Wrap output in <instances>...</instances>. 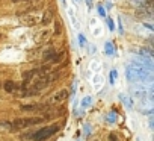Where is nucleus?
I'll list each match as a JSON object with an SVG mask.
<instances>
[{
    "mask_svg": "<svg viewBox=\"0 0 154 141\" xmlns=\"http://www.w3.org/2000/svg\"><path fill=\"white\" fill-rule=\"evenodd\" d=\"M48 82H51V79H50V76L45 73V75H44V76H42L39 81H36V82H35V85H33V88H32V90H35L36 93H39L42 88H45V87L48 85Z\"/></svg>",
    "mask_w": 154,
    "mask_h": 141,
    "instance_id": "obj_3",
    "label": "nucleus"
},
{
    "mask_svg": "<svg viewBox=\"0 0 154 141\" xmlns=\"http://www.w3.org/2000/svg\"><path fill=\"white\" fill-rule=\"evenodd\" d=\"M54 55H56V50H54V49H47V50L44 52V55H42V59L50 62V61L53 59V56H54Z\"/></svg>",
    "mask_w": 154,
    "mask_h": 141,
    "instance_id": "obj_7",
    "label": "nucleus"
},
{
    "mask_svg": "<svg viewBox=\"0 0 154 141\" xmlns=\"http://www.w3.org/2000/svg\"><path fill=\"white\" fill-rule=\"evenodd\" d=\"M21 21L26 24V26H35L36 24V17L35 15H29V17H23Z\"/></svg>",
    "mask_w": 154,
    "mask_h": 141,
    "instance_id": "obj_6",
    "label": "nucleus"
},
{
    "mask_svg": "<svg viewBox=\"0 0 154 141\" xmlns=\"http://www.w3.org/2000/svg\"><path fill=\"white\" fill-rule=\"evenodd\" d=\"M104 47H106V53H109V55H112V53H113V44H112V43H109V41H107V43L104 44Z\"/></svg>",
    "mask_w": 154,
    "mask_h": 141,
    "instance_id": "obj_11",
    "label": "nucleus"
},
{
    "mask_svg": "<svg viewBox=\"0 0 154 141\" xmlns=\"http://www.w3.org/2000/svg\"><path fill=\"white\" fill-rule=\"evenodd\" d=\"M51 20H53V11H47L44 15H42V24H50L51 23Z\"/></svg>",
    "mask_w": 154,
    "mask_h": 141,
    "instance_id": "obj_8",
    "label": "nucleus"
},
{
    "mask_svg": "<svg viewBox=\"0 0 154 141\" xmlns=\"http://www.w3.org/2000/svg\"><path fill=\"white\" fill-rule=\"evenodd\" d=\"M36 73H38V70H29V72H26V73L23 75V78H24V82L27 84V82H29V81H30V79H32V78H33Z\"/></svg>",
    "mask_w": 154,
    "mask_h": 141,
    "instance_id": "obj_10",
    "label": "nucleus"
},
{
    "mask_svg": "<svg viewBox=\"0 0 154 141\" xmlns=\"http://www.w3.org/2000/svg\"><path fill=\"white\" fill-rule=\"evenodd\" d=\"M66 97H68V91H66V90H60L59 93H56V94L53 96V102H54V103H57V102L65 100Z\"/></svg>",
    "mask_w": 154,
    "mask_h": 141,
    "instance_id": "obj_4",
    "label": "nucleus"
},
{
    "mask_svg": "<svg viewBox=\"0 0 154 141\" xmlns=\"http://www.w3.org/2000/svg\"><path fill=\"white\" fill-rule=\"evenodd\" d=\"M42 117H29V118H17L12 123V127L15 129H23V127H29V126H35L42 123Z\"/></svg>",
    "mask_w": 154,
    "mask_h": 141,
    "instance_id": "obj_2",
    "label": "nucleus"
},
{
    "mask_svg": "<svg viewBox=\"0 0 154 141\" xmlns=\"http://www.w3.org/2000/svg\"><path fill=\"white\" fill-rule=\"evenodd\" d=\"M14 3H18V2H30V0H12Z\"/></svg>",
    "mask_w": 154,
    "mask_h": 141,
    "instance_id": "obj_15",
    "label": "nucleus"
},
{
    "mask_svg": "<svg viewBox=\"0 0 154 141\" xmlns=\"http://www.w3.org/2000/svg\"><path fill=\"white\" fill-rule=\"evenodd\" d=\"M86 3H88V6L91 8V6H92V0H86Z\"/></svg>",
    "mask_w": 154,
    "mask_h": 141,
    "instance_id": "obj_16",
    "label": "nucleus"
},
{
    "mask_svg": "<svg viewBox=\"0 0 154 141\" xmlns=\"http://www.w3.org/2000/svg\"><path fill=\"white\" fill-rule=\"evenodd\" d=\"M107 23H109V29H110V30H113V29H115V27H113V21H112L110 18H107Z\"/></svg>",
    "mask_w": 154,
    "mask_h": 141,
    "instance_id": "obj_14",
    "label": "nucleus"
},
{
    "mask_svg": "<svg viewBox=\"0 0 154 141\" xmlns=\"http://www.w3.org/2000/svg\"><path fill=\"white\" fill-rule=\"evenodd\" d=\"M59 130V126L57 124H51V126H45L36 132H33L32 135H24L23 138H29V139H33V141H44L47 138H50L53 133H56Z\"/></svg>",
    "mask_w": 154,
    "mask_h": 141,
    "instance_id": "obj_1",
    "label": "nucleus"
},
{
    "mask_svg": "<svg viewBox=\"0 0 154 141\" xmlns=\"http://www.w3.org/2000/svg\"><path fill=\"white\" fill-rule=\"evenodd\" d=\"M98 12H100L101 17H106V12H104V8L103 6H98Z\"/></svg>",
    "mask_w": 154,
    "mask_h": 141,
    "instance_id": "obj_13",
    "label": "nucleus"
},
{
    "mask_svg": "<svg viewBox=\"0 0 154 141\" xmlns=\"http://www.w3.org/2000/svg\"><path fill=\"white\" fill-rule=\"evenodd\" d=\"M75 2H77V3H80V2H82V0H75Z\"/></svg>",
    "mask_w": 154,
    "mask_h": 141,
    "instance_id": "obj_17",
    "label": "nucleus"
},
{
    "mask_svg": "<svg viewBox=\"0 0 154 141\" xmlns=\"http://www.w3.org/2000/svg\"><path fill=\"white\" fill-rule=\"evenodd\" d=\"M3 87H5V91H6V93H14L15 88H17V85H15L12 81H6Z\"/></svg>",
    "mask_w": 154,
    "mask_h": 141,
    "instance_id": "obj_9",
    "label": "nucleus"
},
{
    "mask_svg": "<svg viewBox=\"0 0 154 141\" xmlns=\"http://www.w3.org/2000/svg\"><path fill=\"white\" fill-rule=\"evenodd\" d=\"M41 108H47V105H23V111H39Z\"/></svg>",
    "mask_w": 154,
    "mask_h": 141,
    "instance_id": "obj_5",
    "label": "nucleus"
},
{
    "mask_svg": "<svg viewBox=\"0 0 154 141\" xmlns=\"http://www.w3.org/2000/svg\"><path fill=\"white\" fill-rule=\"evenodd\" d=\"M79 44H80L82 47L86 44V40H85V35H83V34H80V35H79Z\"/></svg>",
    "mask_w": 154,
    "mask_h": 141,
    "instance_id": "obj_12",
    "label": "nucleus"
}]
</instances>
